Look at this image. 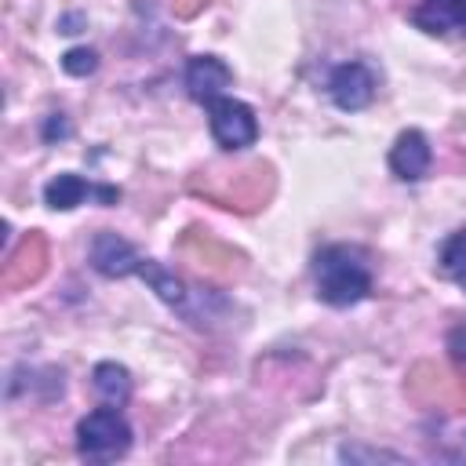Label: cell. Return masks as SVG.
Segmentation results:
<instances>
[{
	"mask_svg": "<svg viewBox=\"0 0 466 466\" xmlns=\"http://www.w3.org/2000/svg\"><path fill=\"white\" fill-rule=\"evenodd\" d=\"M313 280H317L320 302H328L335 309L357 306L371 295L368 255L360 248H350V244H328L313 258Z\"/></svg>",
	"mask_w": 466,
	"mask_h": 466,
	"instance_id": "6da1fadb",
	"label": "cell"
},
{
	"mask_svg": "<svg viewBox=\"0 0 466 466\" xmlns=\"http://www.w3.org/2000/svg\"><path fill=\"white\" fill-rule=\"evenodd\" d=\"M135 433H131V422L120 415V408L106 404V408H95L87 411L80 422H76V455L87 459V462H113V459H124L127 448H131Z\"/></svg>",
	"mask_w": 466,
	"mask_h": 466,
	"instance_id": "7a4b0ae2",
	"label": "cell"
},
{
	"mask_svg": "<svg viewBox=\"0 0 466 466\" xmlns=\"http://www.w3.org/2000/svg\"><path fill=\"white\" fill-rule=\"evenodd\" d=\"M208 127H211V138L222 149H248L258 138L255 109L248 102H240V98H229V95L208 102Z\"/></svg>",
	"mask_w": 466,
	"mask_h": 466,
	"instance_id": "3957f363",
	"label": "cell"
},
{
	"mask_svg": "<svg viewBox=\"0 0 466 466\" xmlns=\"http://www.w3.org/2000/svg\"><path fill=\"white\" fill-rule=\"evenodd\" d=\"M87 262L98 277H109V280H120V277H138V266H142V255L131 240H124L120 233L113 229H102L91 237V248H87Z\"/></svg>",
	"mask_w": 466,
	"mask_h": 466,
	"instance_id": "277c9868",
	"label": "cell"
},
{
	"mask_svg": "<svg viewBox=\"0 0 466 466\" xmlns=\"http://www.w3.org/2000/svg\"><path fill=\"white\" fill-rule=\"evenodd\" d=\"M375 91H379V80L364 62H342L328 76V95L342 113L368 109L375 102Z\"/></svg>",
	"mask_w": 466,
	"mask_h": 466,
	"instance_id": "5b68a950",
	"label": "cell"
},
{
	"mask_svg": "<svg viewBox=\"0 0 466 466\" xmlns=\"http://www.w3.org/2000/svg\"><path fill=\"white\" fill-rule=\"evenodd\" d=\"M182 84H186V95H189L193 102L208 106V102L222 98V95L233 87V69H229L218 55H193V58L186 62Z\"/></svg>",
	"mask_w": 466,
	"mask_h": 466,
	"instance_id": "8992f818",
	"label": "cell"
},
{
	"mask_svg": "<svg viewBox=\"0 0 466 466\" xmlns=\"http://www.w3.org/2000/svg\"><path fill=\"white\" fill-rule=\"evenodd\" d=\"M430 164H433V146L430 138L419 131V127H408L393 138L390 146V171L393 178L400 182H419L430 175Z\"/></svg>",
	"mask_w": 466,
	"mask_h": 466,
	"instance_id": "52a82bcc",
	"label": "cell"
},
{
	"mask_svg": "<svg viewBox=\"0 0 466 466\" xmlns=\"http://www.w3.org/2000/svg\"><path fill=\"white\" fill-rule=\"evenodd\" d=\"M411 22L430 36L448 33V25L466 29V0H422L411 11Z\"/></svg>",
	"mask_w": 466,
	"mask_h": 466,
	"instance_id": "ba28073f",
	"label": "cell"
},
{
	"mask_svg": "<svg viewBox=\"0 0 466 466\" xmlns=\"http://www.w3.org/2000/svg\"><path fill=\"white\" fill-rule=\"evenodd\" d=\"M91 390L98 393L102 404H113V408H124L131 400V371L116 360H98L91 368Z\"/></svg>",
	"mask_w": 466,
	"mask_h": 466,
	"instance_id": "9c48e42d",
	"label": "cell"
},
{
	"mask_svg": "<svg viewBox=\"0 0 466 466\" xmlns=\"http://www.w3.org/2000/svg\"><path fill=\"white\" fill-rule=\"evenodd\" d=\"M87 197H95V182H87V178H80V175H73V171H62V175H55V178L44 186V204H47L51 211H73V208H80Z\"/></svg>",
	"mask_w": 466,
	"mask_h": 466,
	"instance_id": "30bf717a",
	"label": "cell"
},
{
	"mask_svg": "<svg viewBox=\"0 0 466 466\" xmlns=\"http://www.w3.org/2000/svg\"><path fill=\"white\" fill-rule=\"evenodd\" d=\"M138 277L157 291V299L164 302V306H186V284L171 273V269H164L160 262H153V258H142V266H138Z\"/></svg>",
	"mask_w": 466,
	"mask_h": 466,
	"instance_id": "8fae6325",
	"label": "cell"
},
{
	"mask_svg": "<svg viewBox=\"0 0 466 466\" xmlns=\"http://www.w3.org/2000/svg\"><path fill=\"white\" fill-rule=\"evenodd\" d=\"M437 269H441L448 280H455V284L466 291V226H462V229H455V233H451V237L441 244Z\"/></svg>",
	"mask_w": 466,
	"mask_h": 466,
	"instance_id": "7c38bea8",
	"label": "cell"
},
{
	"mask_svg": "<svg viewBox=\"0 0 466 466\" xmlns=\"http://www.w3.org/2000/svg\"><path fill=\"white\" fill-rule=\"evenodd\" d=\"M62 69L69 76H91L98 69V51L95 47H69L62 55Z\"/></svg>",
	"mask_w": 466,
	"mask_h": 466,
	"instance_id": "4fadbf2b",
	"label": "cell"
},
{
	"mask_svg": "<svg viewBox=\"0 0 466 466\" xmlns=\"http://www.w3.org/2000/svg\"><path fill=\"white\" fill-rule=\"evenodd\" d=\"M339 459H346V462H375V459H390V462H400L404 455H397V451H382V448H360V444H342L339 448Z\"/></svg>",
	"mask_w": 466,
	"mask_h": 466,
	"instance_id": "5bb4252c",
	"label": "cell"
},
{
	"mask_svg": "<svg viewBox=\"0 0 466 466\" xmlns=\"http://www.w3.org/2000/svg\"><path fill=\"white\" fill-rule=\"evenodd\" d=\"M40 135H44L47 146H55V142H62V138L73 135V124L66 120V113H51V116L44 120V131H40Z\"/></svg>",
	"mask_w": 466,
	"mask_h": 466,
	"instance_id": "9a60e30c",
	"label": "cell"
},
{
	"mask_svg": "<svg viewBox=\"0 0 466 466\" xmlns=\"http://www.w3.org/2000/svg\"><path fill=\"white\" fill-rule=\"evenodd\" d=\"M448 350H451L455 360H466V324H459V328L448 331Z\"/></svg>",
	"mask_w": 466,
	"mask_h": 466,
	"instance_id": "2e32d148",
	"label": "cell"
},
{
	"mask_svg": "<svg viewBox=\"0 0 466 466\" xmlns=\"http://www.w3.org/2000/svg\"><path fill=\"white\" fill-rule=\"evenodd\" d=\"M76 25H84V15H66V18H58V33H80Z\"/></svg>",
	"mask_w": 466,
	"mask_h": 466,
	"instance_id": "e0dca14e",
	"label": "cell"
}]
</instances>
